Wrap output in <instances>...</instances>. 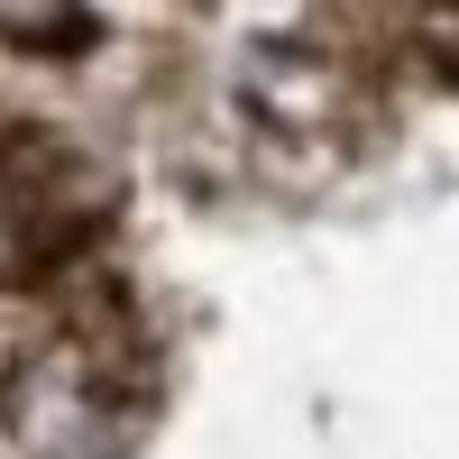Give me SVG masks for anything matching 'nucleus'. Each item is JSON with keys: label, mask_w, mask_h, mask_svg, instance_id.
I'll return each instance as SVG.
<instances>
[{"label": "nucleus", "mask_w": 459, "mask_h": 459, "mask_svg": "<svg viewBox=\"0 0 459 459\" xmlns=\"http://www.w3.org/2000/svg\"><path fill=\"white\" fill-rule=\"evenodd\" d=\"M138 395H147L138 350L92 313V322H65L56 340L19 350V368L0 377V423L37 459H120Z\"/></svg>", "instance_id": "obj_1"}, {"label": "nucleus", "mask_w": 459, "mask_h": 459, "mask_svg": "<svg viewBox=\"0 0 459 459\" xmlns=\"http://www.w3.org/2000/svg\"><path fill=\"white\" fill-rule=\"evenodd\" d=\"M413 37H423V56H432L441 83H459V0H432V10L413 19Z\"/></svg>", "instance_id": "obj_2"}]
</instances>
